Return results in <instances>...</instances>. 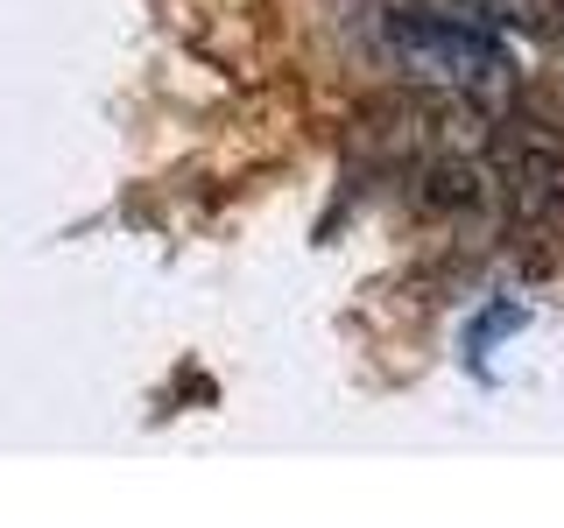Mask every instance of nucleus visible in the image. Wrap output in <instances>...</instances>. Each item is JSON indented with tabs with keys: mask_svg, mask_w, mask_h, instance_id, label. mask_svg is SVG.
Segmentation results:
<instances>
[{
	"mask_svg": "<svg viewBox=\"0 0 564 528\" xmlns=\"http://www.w3.org/2000/svg\"><path fill=\"white\" fill-rule=\"evenodd\" d=\"M494 155H501V205L516 211L522 233H557L564 226V134L551 120L501 113L494 120Z\"/></svg>",
	"mask_w": 564,
	"mask_h": 528,
	"instance_id": "nucleus-1",
	"label": "nucleus"
},
{
	"mask_svg": "<svg viewBox=\"0 0 564 528\" xmlns=\"http://www.w3.org/2000/svg\"><path fill=\"white\" fill-rule=\"evenodd\" d=\"M551 29H557V50H564V0H557V14H551Z\"/></svg>",
	"mask_w": 564,
	"mask_h": 528,
	"instance_id": "nucleus-3",
	"label": "nucleus"
},
{
	"mask_svg": "<svg viewBox=\"0 0 564 528\" xmlns=\"http://www.w3.org/2000/svg\"><path fill=\"white\" fill-rule=\"evenodd\" d=\"M416 14H445V22H458V14H480V0H416Z\"/></svg>",
	"mask_w": 564,
	"mask_h": 528,
	"instance_id": "nucleus-2",
	"label": "nucleus"
}]
</instances>
